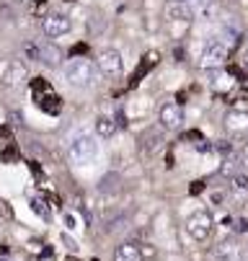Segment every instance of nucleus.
I'll return each instance as SVG.
<instances>
[{
	"label": "nucleus",
	"instance_id": "33",
	"mask_svg": "<svg viewBox=\"0 0 248 261\" xmlns=\"http://www.w3.org/2000/svg\"><path fill=\"white\" fill-rule=\"evenodd\" d=\"M67 261H78V258H67Z\"/></svg>",
	"mask_w": 248,
	"mask_h": 261
},
{
	"label": "nucleus",
	"instance_id": "8",
	"mask_svg": "<svg viewBox=\"0 0 248 261\" xmlns=\"http://www.w3.org/2000/svg\"><path fill=\"white\" fill-rule=\"evenodd\" d=\"M225 129L230 135H248V111H228V117H225Z\"/></svg>",
	"mask_w": 248,
	"mask_h": 261
},
{
	"label": "nucleus",
	"instance_id": "34",
	"mask_svg": "<svg viewBox=\"0 0 248 261\" xmlns=\"http://www.w3.org/2000/svg\"><path fill=\"white\" fill-rule=\"evenodd\" d=\"M240 261H248V258H243V256H240Z\"/></svg>",
	"mask_w": 248,
	"mask_h": 261
},
{
	"label": "nucleus",
	"instance_id": "28",
	"mask_svg": "<svg viewBox=\"0 0 248 261\" xmlns=\"http://www.w3.org/2000/svg\"><path fill=\"white\" fill-rule=\"evenodd\" d=\"M184 140H197V142H199V140H204V137H202V132H199V129H191V132H186V135H184Z\"/></svg>",
	"mask_w": 248,
	"mask_h": 261
},
{
	"label": "nucleus",
	"instance_id": "17",
	"mask_svg": "<svg viewBox=\"0 0 248 261\" xmlns=\"http://www.w3.org/2000/svg\"><path fill=\"white\" fill-rule=\"evenodd\" d=\"M31 91H34V98H39V96L49 93L52 88H49V83H47L44 78H34V81H31Z\"/></svg>",
	"mask_w": 248,
	"mask_h": 261
},
{
	"label": "nucleus",
	"instance_id": "35",
	"mask_svg": "<svg viewBox=\"0 0 248 261\" xmlns=\"http://www.w3.org/2000/svg\"><path fill=\"white\" fill-rule=\"evenodd\" d=\"M0 261H6V258H0Z\"/></svg>",
	"mask_w": 248,
	"mask_h": 261
},
{
	"label": "nucleus",
	"instance_id": "32",
	"mask_svg": "<svg viewBox=\"0 0 248 261\" xmlns=\"http://www.w3.org/2000/svg\"><path fill=\"white\" fill-rule=\"evenodd\" d=\"M86 52H88V47H86V44H78V47L73 49V55H86Z\"/></svg>",
	"mask_w": 248,
	"mask_h": 261
},
{
	"label": "nucleus",
	"instance_id": "10",
	"mask_svg": "<svg viewBox=\"0 0 248 261\" xmlns=\"http://www.w3.org/2000/svg\"><path fill=\"white\" fill-rule=\"evenodd\" d=\"M166 18H171V21H191L194 8L189 3H181V0H171V3L166 6Z\"/></svg>",
	"mask_w": 248,
	"mask_h": 261
},
{
	"label": "nucleus",
	"instance_id": "29",
	"mask_svg": "<svg viewBox=\"0 0 248 261\" xmlns=\"http://www.w3.org/2000/svg\"><path fill=\"white\" fill-rule=\"evenodd\" d=\"M16 155H18V153H16V147H13V145H11V147H8V150H6V153H3V161H13V158H16Z\"/></svg>",
	"mask_w": 248,
	"mask_h": 261
},
{
	"label": "nucleus",
	"instance_id": "13",
	"mask_svg": "<svg viewBox=\"0 0 248 261\" xmlns=\"http://www.w3.org/2000/svg\"><path fill=\"white\" fill-rule=\"evenodd\" d=\"M37 103H39V109H42V111H47V114H60V109H62V98H60L54 91H49V93L39 96V98H37Z\"/></svg>",
	"mask_w": 248,
	"mask_h": 261
},
{
	"label": "nucleus",
	"instance_id": "11",
	"mask_svg": "<svg viewBox=\"0 0 248 261\" xmlns=\"http://www.w3.org/2000/svg\"><path fill=\"white\" fill-rule=\"evenodd\" d=\"M212 256H215V261H240V246L235 241H223L215 246Z\"/></svg>",
	"mask_w": 248,
	"mask_h": 261
},
{
	"label": "nucleus",
	"instance_id": "14",
	"mask_svg": "<svg viewBox=\"0 0 248 261\" xmlns=\"http://www.w3.org/2000/svg\"><path fill=\"white\" fill-rule=\"evenodd\" d=\"M21 81H26V65L23 62H11L8 75H6V86H18Z\"/></svg>",
	"mask_w": 248,
	"mask_h": 261
},
{
	"label": "nucleus",
	"instance_id": "26",
	"mask_svg": "<svg viewBox=\"0 0 248 261\" xmlns=\"http://www.w3.org/2000/svg\"><path fill=\"white\" fill-rule=\"evenodd\" d=\"M233 228H235V233H245V230H248V220H243V217L235 220V225H233Z\"/></svg>",
	"mask_w": 248,
	"mask_h": 261
},
{
	"label": "nucleus",
	"instance_id": "2",
	"mask_svg": "<svg viewBox=\"0 0 248 261\" xmlns=\"http://www.w3.org/2000/svg\"><path fill=\"white\" fill-rule=\"evenodd\" d=\"M98 140L93 135H78L73 140V145H70V161H73L75 166H88L98 158Z\"/></svg>",
	"mask_w": 248,
	"mask_h": 261
},
{
	"label": "nucleus",
	"instance_id": "20",
	"mask_svg": "<svg viewBox=\"0 0 248 261\" xmlns=\"http://www.w3.org/2000/svg\"><path fill=\"white\" fill-rule=\"evenodd\" d=\"M228 72L238 81H245V67H240V65H228Z\"/></svg>",
	"mask_w": 248,
	"mask_h": 261
},
{
	"label": "nucleus",
	"instance_id": "5",
	"mask_svg": "<svg viewBox=\"0 0 248 261\" xmlns=\"http://www.w3.org/2000/svg\"><path fill=\"white\" fill-rule=\"evenodd\" d=\"M228 60V44L220 39H209L202 49V67H217Z\"/></svg>",
	"mask_w": 248,
	"mask_h": 261
},
{
	"label": "nucleus",
	"instance_id": "19",
	"mask_svg": "<svg viewBox=\"0 0 248 261\" xmlns=\"http://www.w3.org/2000/svg\"><path fill=\"white\" fill-rule=\"evenodd\" d=\"M42 62L44 65H57L60 62V52L54 47H42Z\"/></svg>",
	"mask_w": 248,
	"mask_h": 261
},
{
	"label": "nucleus",
	"instance_id": "25",
	"mask_svg": "<svg viewBox=\"0 0 248 261\" xmlns=\"http://www.w3.org/2000/svg\"><path fill=\"white\" fill-rule=\"evenodd\" d=\"M194 147H197L199 153H209V150H212V145H209L207 140H199V142H194Z\"/></svg>",
	"mask_w": 248,
	"mask_h": 261
},
{
	"label": "nucleus",
	"instance_id": "7",
	"mask_svg": "<svg viewBox=\"0 0 248 261\" xmlns=\"http://www.w3.org/2000/svg\"><path fill=\"white\" fill-rule=\"evenodd\" d=\"M70 29H73V23H70V18L65 13H49V16H44V34L52 36V39L65 36Z\"/></svg>",
	"mask_w": 248,
	"mask_h": 261
},
{
	"label": "nucleus",
	"instance_id": "27",
	"mask_svg": "<svg viewBox=\"0 0 248 261\" xmlns=\"http://www.w3.org/2000/svg\"><path fill=\"white\" fill-rule=\"evenodd\" d=\"M65 225H67L70 230H75V225H78V220H75V215H65Z\"/></svg>",
	"mask_w": 248,
	"mask_h": 261
},
{
	"label": "nucleus",
	"instance_id": "6",
	"mask_svg": "<svg viewBox=\"0 0 248 261\" xmlns=\"http://www.w3.org/2000/svg\"><path fill=\"white\" fill-rule=\"evenodd\" d=\"M158 117H160V124L166 129H179L184 124V109L176 103V101H166L160 106V114Z\"/></svg>",
	"mask_w": 248,
	"mask_h": 261
},
{
	"label": "nucleus",
	"instance_id": "4",
	"mask_svg": "<svg viewBox=\"0 0 248 261\" xmlns=\"http://www.w3.org/2000/svg\"><path fill=\"white\" fill-rule=\"evenodd\" d=\"M96 67L98 72H103V75H109V78H117L122 75V70H124V60L117 49H103L96 60Z\"/></svg>",
	"mask_w": 248,
	"mask_h": 261
},
{
	"label": "nucleus",
	"instance_id": "3",
	"mask_svg": "<svg viewBox=\"0 0 248 261\" xmlns=\"http://www.w3.org/2000/svg\"><path fill=\"white\" fill-rule=\"evenodd\" d=\"M186 233H189V238L197 241V243L209 241V236H212V217H209V212L199 210V212L189 215V220H186Z\"/></svg>",
	"mask_w": 248,
	"mask_h": 261
},
{
	"label": "nucleus",
	"instance_id": "1",
	"mask_svg": "<svg viewBox=\"0 0 248 261\" xmlns=\"http://www.w3.org/2000/svg\"><path fill=\"white\" fill-rule=\"evenodd\" d=\"M65 81L73 86V88H91L96 81H98V67L91 62V60H86V57H73L67 65H65Z\"/></svg>",
	"mask_w": 248,
	"mask_h": 261
},
{
	"label": "nucleus",
	"instance_id": "15",
	"mask_svg": "<svg viewBox=\"0 0 248 261\" xmlns=\"http://www.w3.org/2000/svg\"><path fill=\"white\" fill-rule=\"evenodd\" d=\"M117 132V122L112 117H98L96 119V135L98 137H112Z\"/></svg>",
	"mask_w": 248,
	"mask_h": 261
},
{
	"label": "nucleus",
	"instance_id": "21",
	"mask_svg": "<svg viewBox=\"0 0 248 261\" xmlns=\"http://www.w3.org/2000/svg\"><path fill=\"white\" fill-rule=\"evenodd\" d=\"M31 210L37 212V215H42V217H49V212H47V207H44L42 199H31Z\"/></svg>",
	"mask_w": 248,
	"mask_h": 261
},
{
	"label": "nucleus",
	"instance_id": "18",
	"mask_svg": "<svg viewBox=\"0 0 248 261\" xmlns=\"http://www.w3.org/2000/svg\"><path fill=\"white\" fill-rule=\"evenodd\" d=\"M23 55H26V60H31V62H42V47L39 44H23Z\"/></svg>",
	"mask_w": 248,
	"mask_h": 261
},
{
	"label": "nucleus",
	"instance_id": "36",
	"mask_svg": "<svg viewBox=\"0 0 248 261\" xmlns=\"http://www.w3.org/2000/svg\"><path fill=\"white\" fill-rule=\"evenodd\" d=\"M67 3H70V0H67Z\"/></svg>",
	"mask_w": 248,
	"mask_h": 261
},
{
	"label": "nucleus",
	"instance_id": "22",
	"mask_svg": "<svg viewBox=\"0 0 248 261\" xmlns=\"http://www.w3.org/2000/svg\"><path fill=\"white\" fill-rule=\"evenodd\" d=\"M0 217H3V220H11L13 217V210H11V204L6 199H0Z\"/></svg>",
	"mask_w": 248,
	"mask_h": 261
},
{
	"label": "nucleus",
	"instance_id": "30",
	"mask_svg": "<svg viewBox=\"0 0 248 261\" xmlns=\"http://www.w3.org/2000/svg\"><path fill=\"white\" fill-rule=\"evenodd\" d=\"M44 11H47V0H39V3L34 6V13H39V16H42Z\"/></svg>",
	"mask_w": 248,
	"mask_h": 261
},
{
	"label": "nucleus",
	"instance_id": "9",
	"mask_svg": "<svg viewBox=\"0 0 248 261\" xmlns=\"http://www.w3.org/2000/svg\"><path fill=\"white\" fill-rule=\"evenodd\" d=\"M158 60H160V55H158V52H148V55L143 57V62L137 65V70L132 72V78H129V88H134L140 81H143V78L148 75V72L158 65Z\"/></svg>",
	"mask_w": 248,
	"mask_h": 261
},
{
	"label": "nucleus",
	"instance_id": "31",
	"mask_svg": "<svg viewBox=\"0 0 248 261\" xmlns=\"http://www.w3.org/2000/svg\"><path fill=\"white\" fill-rule=\"evenodd\" d=\"M223 199H225V194H223V192H215V194H212V202H215V204H220Z\"/></svg>",
	"mask_w": 248,
	"mask_h": 261
},
{
	"label": "nucleus",
	"instance_id": "23",
	"mask_svg": "<svg viewBox=\"0 0 248 261\" xmlns=\"http://www.w3.org/2000/svg\"><path fill=\"white\" fill-rule=\"evenodd\" d=\"M235 158H238V163H240V166H245V168H248V145H243V147H240Z\"/></svg>",
	"mask_w": 248,
	"mask_h": 261
},
{
	"label": "nucleus",
	"instance_id": "16",
	"mask_svg": "<svg viewBox=\"0 0 248 261\" xmlns=\"http://www.w3.org/2000/svg\"><path fill=\"white\" fill-rule=\"evenodd\" d=\"M230 192H238V194H248V173H235L230 178Z\"/></svg>",
	"mask_w": 248,
	"mask_h": 261
},
{
	"label": "nucleus",
	"instance_id": "24",
	"mask_svg": "<svg viewBox=\"0 0 248 261\" xmlns=\"http://www.w3.org/2000/svg\"><path fill=\"white\" fill-rule=\"evenodd\" d=\"M202 192H204V181H194V184L189 186V194H194V197L202 194Z\"/></svg>",
	"mask_w": 248,
	"mask_h": 261
},
{
	"label": "nucleus",
	"instance_id": "12",
	"mask_svg": "<svg viewBox=\"0 0 248 261\" xmlns=\"http://www.w3.org/2000/svg\"><path fill=\"white\" fill-rule=\"evenodd\" d=\"M114 261H143V253H140L137 243H122L114 251Z\"/></svg>",
	"mask_w": 248,
	"mask_h": 261
}]
</instances>
